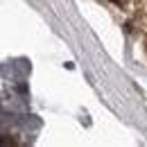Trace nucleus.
<instances>
[{
  "label": "nucleus",
  "mask_w": 147,
  "mask_h": 147,
  "mask_svg": "<svg viewBox=\"0 0 147 147\" xmlns=\"http://www.w3.org/2000/svg\"><path fill=\"white\" fill-rule=\"evenodd\" d=\"M111 2H115V5H122V0H111Z\"/></svg>",
  "instance_id": "nucleus-1"
}]
</instances>
